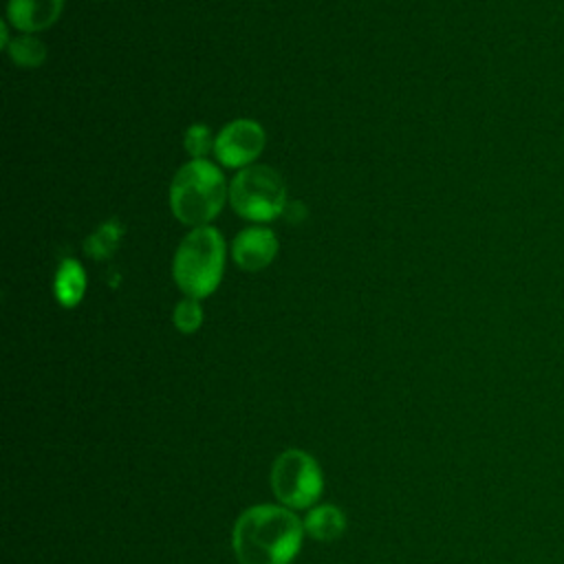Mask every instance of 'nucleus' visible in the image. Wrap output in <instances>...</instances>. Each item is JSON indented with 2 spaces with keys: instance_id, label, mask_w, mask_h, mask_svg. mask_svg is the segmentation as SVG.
Here are the masks:
<instances>
[{
  "instance_id": "nucleus-1",
  "label": "nucleus",
  "mask_w": 564,
  "mask_h": 564,
  "mask_svg": "<svg viewBox=\"0 0 564 564\" xmlns=\"http://www.w3.org/2000/svg\"><path fill=\"white\" fill-rule=\"evenodd\" d=\"M304 522L280 505L249 507L234 527L240 564H291L302 546Z\"/></svg>"
},
{
  "instance_id": "nucleus-2",
  "label": "nucleus",
  "mask_w": 564,
  "mask_h": 564,
  "mask_svg": "<svg viewBox=\"0 0 564 564\" xmlns=\"http://www.w3.org/2000/svg\"><path fill=\"white\" fill-rule=\"evenodd\" d=\"M227 181L212 161L189 159L172 178V214L189 227H205L214 220L227 200Z\"/></svg>"
},
{
  "instance_id": "nucleus-3",
  "label": "nucleus",
  "mask_w": 564,
  "mask_h": 564,
  "mask_svg": "<svg viewBox=\"0 0 564 564\" xmlns=\"http://www.w3.org/2000/svg\"><path fill=\"white\" fill-rule=\"evenodd\" d=\"M225 240L212 225L194 227L176 247L172 275L185 297L203 300L212 295L225 269Z\"/></svg>"
},
{
  "instance_id": "nucleus-4",
  "label": "nucleus",
  "mask_w": 564,
  "mask_h": 564,
  "mask_svg": "<svg viewBox=\"0 0 564 564\" xmlns=\"http://www.w3.org/2000/svg\"><path fill=\"white\" fill-rule=\"evenodd\" d=\"M229 203L238 216L269 223L286 209V187L273 167L247 165L231 178Z\"/></svg>"
},
{
  "instance_id": "nucleus-5",
  "label": "nucleus",
  "mask_w": 564,
  "mask_h": 564,
  "mask_svg": "<svg viewBox=\"0 0 564 564\" xmlns=\"http://www.w3.org/2000/svg\"><path fill=\"white\" fill-rule=\"evenodd\" d=\"M271 487L284 507L311 509L322 496L324 476L311 454L302 449H286L271 467Z\"/></svg>"
},
{
  "instance_id": "nucleus-6",
  "label": "nucleus",
  "mask_w": 564,
  "mask_h": 564,
  "mask_svg": "<svg viewBox=\"0 0 564 564\" xmlns=\"http://www.w3.org/2000/svg\"><path fill=\"white\" fill-rule=\"evenodd\" d=\"M267 137L258 121L236 119L227 123L214 143V154L225 167H247L264 150Z\"/></svg>"
},
{
  "instance_id": "nucleus-7",
  "label": "nucleus",
  "mask_w": 564,
  "mask_h": 564,
  "mask_svg": "<svg viewBox=\"0 0 564 564\" xmlns=\"http://www.w3.org/2000/svg\"><path fill=\"white\" fill-rule=\"evenodd\" d=\"M278 247V238L269 227L253 225L234 238L231 258L245 271H260L273 262Z\"/></svg>"
},
{
  "instance_id": "nucleus-8",
  "label": "nucleus",
  "mask_w": 564,
  "mask_h": 564,
  "mask_svg": "<svg viewBox=\"0 0 564 564\" xmlns=\"http://www.w3.org/2000/svg\"><path fill=\"white\" fill-rule=\"evenodd\" d=\"M64 9V0H9L7 18L22 33H37L53 26Z\"/></svg>"
},
{
  "instance_id": "nucleus-9",
  "label": "nucleus",
  "mask_w": 564,
  "mask_h": 564,
  "mask_svg": "<svg viewBox=\"0 0 564 564\" xmlns=\"http://www.w3.org/2000/svg\"><path fill=\"white\" fill-rule=\"evenodd\" d=\"M86 282L88 280H86L84 267L75 258H64L53 280V291L57 302L66 308L77 306L86 293Z\"/></svg>"
},
{
  "instance_id": "nucleus-10",
  "label": "nucleus",
  "mask_w": 564,
  "mask_h": 564,
  "mask_svg": "<svg viewBox=\"0 0 564 564\" xmlns=\"http://www.w3.org/2000/svg\"><path fill=\"white\" fill-rule=\"evenodd\" d=\"M346 529V518L341 513V509L333 507V505H317L311 507V511L304 518V531L322 542H330L337 540Z\"/></svg>"
},
{
  "instance_id": "nucleus-11",
  "label": "nucleus",
  "mask_w": 564,
  "mask_h": 564,
  "mask_svg": "<svg viewBox=\"0 0 564 564\" xmlns=\"http://www.w3.org/2000/svg\"><path fill=\"white\" fill-rule=\"evenodd\" d=\"M7 51H9L11 59L24 68H35L46 59V46L31 33H24V35L15 37L13 42H9Z\"/></svg>"
},
{
  "instance_id": "nucleus-12",
  "label": "nucleus",
  "mask_w": 564,
  "mask_h": 564,
  "mask_svg": "<svg viewBox=\"0 0 564 564\" xmlns=\"http://www.w3.org/2000/svg\"><path fill=\"white\" fill-rule=\"evenodd\" d=\"M121 240V225L110 220L106 225H101L84 245L86 253H90L95 260H104L110 253H115V249L119 247Z\"/></svg>"
},
{
  "instance_id": "nucleus-13",
  "label": "nucleus",
  "mask_w": 564,
  "mask_h": 564,
  "mask_svg": "<svg viewBox=\"0 0 564 564\" xmlns=\"http://www.w3.org/2000/svg\"><path fill=\"white\" fill-rule=\"evenodd\" d=\"M172 319H174V326H176L181 333H194V330H198L200 324H203V308H200L198 300H194V297L181 300V302L174 306Z\"/></svg>"
},
{
  "instance_id": "nucleus-14",
  "label": "nucleus",
  "mask_w": 564,
  "mask_h": 564,
  "mask_svg": "<svg viewBox=\"0 0 564 564\" xmlns=\"http://www.w3.org/2000/svg\"><path fill=\"white\" fill-rule=\"evenodd\" d=\"M216 139H212V130L205 123H194L185 132V150L192 159H205L214 150Z\"/></svg>"
}]
</instances>
